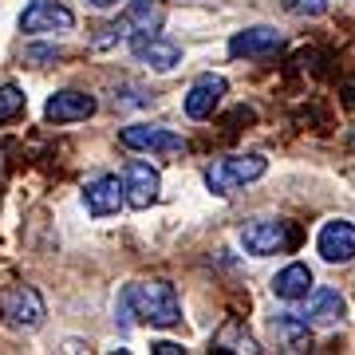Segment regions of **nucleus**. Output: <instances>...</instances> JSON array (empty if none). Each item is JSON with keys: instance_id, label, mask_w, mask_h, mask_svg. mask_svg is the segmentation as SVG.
<instances>
[{"instance_id": "f257e3e1", "label": "nucleus", "mask_w": 355, "mask_h": 355, "mask_svg": "<svg viewBox=\"0 0 355 355\" xmlns=\"http://www.w3.org/2000/svg\"><path fill=\"white\" fill-rule=\"evenodd\" d=\"M119 308L139 316L150 328H178L182 324V300L170 280H139L127 284V292L119 296Z\"/></svg>"}, {"instance_id": "f03ea898", "label": "nucleus", "mask_w": 355, "mask_h": 355, "mask_svg": "<svg viewBox=\"0 0 355 355\" xmlns=\"http://www.w3.org/2000/svg\"><path fill=\"white\" fill-rule=\"evenodd\" d=\"M265 170H268V162L261 154L217 158V162L205 170V186L214 193H233V190H241V186H249V182H257V178H265Z\"/></svg>"}, {"instance_id": "7ed1b4c3", "label": "nucleus", "mask_w": 355, "mask_h": 355, "mask_svg": "<svg viewBox=\"0 0 355 355\" xmlns=\"http://www.w3.org/2000/svg\"><path fill=\"white\" fill-rule=\"evenodd\" d=\"M241 245L253 257H272V253H288L296 245V229L292 221H280V217H257L241 229Z\"/></svg>"}, {"instance_id": "20e7f679", "label": "nucleus", "mask_w": 355, "mask_h": 355, "mask_svg": "<svg viewBox=\"0 0 355 355\" xmlns=\"http://www.w3.org/2000/svg\"><path fill=\"white\" fill-rule=\"evenodd\" d=\"M130 51H135V60L154 71H174L182 64V48H178L174 40L158 36V32H142V36L130 40Z\"/></svg>"}, {"instance_id": "39448f33", "label": "nucleus", "mask_w": 355, "mask_h": 355, "mask_svg": "<svg viewBox=\"0 0 355 355\" xmlns=\"http://www.w3.org/2000/svg\"><path fill=\"white\" fill-rule=\"evenodd\" d=\"M123 202H127V186H123L114 174H99V178H91L87 186H83V205H87L91 217L119 214Z\"/></svg>"}, {"instance_id": "423d86ee", "label": "nucleus", "mask_w": 355, "mask_h": 355, "mask_svg": "<svg viewBox=\"0 0 355 355\" xmlns=\"http://www.w3.org/2000/svg\"><path fill=\"white\" fill-rule=\"evenodd\" d=\"M71 24H76V16L60 0H32L24 8V16H20V28L36 32V36H44V32H67Z\"/></svg>"}, {"instance_id": "0eeeda50", "label": "nucleus", "mask_w": 355, "mask_h": 355, "mask_svg": "<svg viewBox=\"0 0 355 355\" xmlns=\"http://www.w3.org/2000/svg\"><path fill=\"white\" fill-rule=\"evenodd\" d=\"M123 186H127V205L130 209H146V205H154V198H158V186H162V178H158V170H154L150 162H127V170H123Z\"/></svg>"}, {"instance_id": "6e6552de", "label": "nucleus", "mask_w": 355, "mask_h": 355, "mask_svg": "<svg viewBox=\"0 0 355 355\" xmlns=\"http://www.w3.org/2000/svg\"><path fill=\"white\" fill-rule=\"evenodd\" d=\"M284 48V36L277 28H245L229 40V55L237 60H265V55H277Z\"/></svg>"}, {"instance_id": "1a4fd4ad", "label": "nucleus", "mask_w": 355, "mask_h": 355, "mask_svg": "<svg viewBox=\"0 0 355 355\" xmlns=\"http://www.w3.org/2000/svg\"><path fill=\"white\" fill-rule=\"evenodd\" d=\"M316 249L328 265H347V261H355V225L352 221H328V225L320 229Z\"/></svg>"}, {"instance_id": "9d476101", "label": "nucleus", "mask_w": 355, "mask_h": 355, "mask_svg": "<svg viewBox=\"0 0 355 355\" xmlns=\"http://www.w3.org/2000/svg\"><path fill=\"white\" fill-rule=\"evenodd\" d=\"M91 114H95V99L87 91H55L44 103V119L48 123H83Z\"/></svg>"}, {"instance_id": "9b49d317", "label": "nucleus", "mask_w": 355, "mask_h": 355, "mask_svg": "<svg viewBox=\"0 0 355 355\" xmlns=\"http://www.w3.org/2000/svg\"><path fill=\"white\" fill-rule=\"evenodd\" d=\"M119 142L130 150H158V154H186V139H178L162 127H127L119 130Z\"/></svg>"}, {"instance_id": "f8f14e48", "label": "nucleus", "mask_w": 355, "mask_h": 355, "mask_svg": "<svg viewBox=\"0 0 355 355\" xmlns=\"http://www.w3.org/2000/svg\"><path fill=\"white\" fill-rule=\"evenodd\" d=\"M225 91H229L225 76H214V71H209V76H202L190 87V95H186V114H190V119H209Z\"/></svg>"}, {"instance_id": "ddd939ff", "label": "nucleus", "mask_w": 355, "mask_h": 355, "mask_svg": "<svg viewBox=\"0 0 355 355\" xmlns=\"http://www.w3.org/2000/svg\"><path fill=\"white\" fill-rule=\"evenodd\" d=\"M272 340H277L280 352H308L312 347V320L284 312V316L272 320Z\"/></svg>"}, {"instance_id": "4468645a", "label": "nucleus", "mask_w": 355, "mask_h": 355, "mask_svg": "<svg viewBox=\"0 0 355 355\" xmlns=\"http://www.w3.org/2000/svg\"><path fill=\"white\" fill-rule=\"evenodd\" d=\"M4 312H8V320H12L16 328H40L44 324V300H40L36 288H12L8 292V304H4Z\"/></svg>"}, {"instance_id": "2eb2a0df", "label": "nucleus", "mask_w": 355, "mask_h": 355, "mask_svg": "<svg viewBox=\"0 0 355 355\" xmlns=\"http://www.w3.org/2000/svg\"><path fill=\"white\" fill-rule=\"evenodd\" d=\"M272 292H277L280 300H304L308 292H312V268L308 265H284L272 277Z\"/></svg>"}, {"instance_id": "dca6fc26", "label": "nucleus", "mask_w": 355, "mask_h": 355, "mask_svg": "<svg viewBox=\"0 0 355 355\" xmlns=\"http://www.w3.org/2000/svg\"><path fill=\"white\" fill-rule=\"evenodd\" d=\"M162 24V12H158V4L150 0H135L127 8V16L119 20V36H142V32H158Z\"/></svg>"}, {"instance_id": "f3484780", "label": "nucleus", "mask_w": 355, "mask_h": 355, "mask_svg": "<svg viewBox=\"0 0 355 355\" xmlns=\"http://www.w3.org/2000/svg\"><path fill=\"white\" fill-rule=\"evenodd\" d=\"M308 320H312L316 328H331V324H340V320H343V296L336 288L312 292V300H308Z\"/></svg>"}, {"instance_id": "a211bd4d", "label": "nucleus", "mask_w": 355, "mask_h": 355, "mask_svg": "<svg viewBox=\"0 0 355 355\" xmlns=\"http://www.w3.org/2000/svg\"><path fill=\"white\" fill-rule=\"evenodd\" d=\"M209 347H214V352H245V355L261 352V347H257V340L245 331L241 320H229L221 331H214V343H209Z\"/></svg>"}, {"instance_id": "6ab92c4d", "label": "nucleus", "mask_w": 355, "mask_h": 355, "mask_svg": "<svg viewBox=\"0 0 355 355\" xmlns=\"http://www.w3.org/2000/svg\"><path fill=\"white\" fill-rule=\"evenodd\" d=\"M24 91L16 87V83H8V87H0V123H8V119H16V114L24 111Z\"/></svg>"}, {"instance_id": "aec40b11", "label": "nucleus", "mask_w": 355, "mask_h": 355, "mask_svg": "<svg viewBox=\"0 0 355 355\" xmlns=\"http://www.w3.org/2000/svg\"><path fill=\"white\" fill-rule=\"evenodd\" d=\"M288 16H324L331 0H280Z\"/></svg>"}, {"instance_id": "412c9836", "label": "nucleus", "mask_w": 355, "mask_h": 355, "mask_svg": "<svg viewBox=\"0 0 355 355\" xmlns=\"http://www.w3.org/2000/svg\"><path fill=\"white\" fill-rule=\"evenodd\" d=\"M150 352L154 355H182L186 347H182V343H170V340H158V343H150Z\"/></svg>"}, {"instance_id": "4be33fe9", "label": "nucleus", "mask_w": 355, "mask_h": 355, "mask_svg": "<svg viewBox=\"0 0 355 355\" xmlns=\"http://www.w3.org/2000/svg\"><path fill=\"white\" fill-rule=\"evenodd\" d=\"M87 4H95V8H114L119 0H87Z\"/></svg>"}, {"instance_id": "5701e85b", "label": "nucleus", "mask_w": 355, "mask_h": 355, "mask_svg": "<svg viewBox=\"0 0 355 355\" xmlns=\"http://www.w3.org/2000/svg\"><path fill=\"white\" fill-rule=\"evenodd\" d=\"M352 146H355V139H352Z\"/></svg>"}]
</instances>
